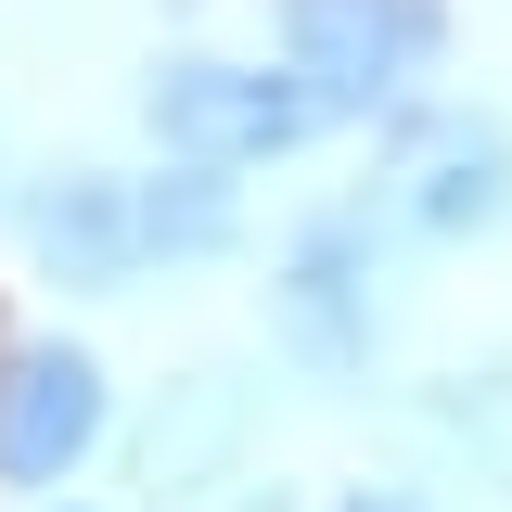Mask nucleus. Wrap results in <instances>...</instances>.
I'll list each match as a JSON object with an SVG mask.
<instances>
[{"label": "nucleus", "mask_w": 512, "mask_h": 512, "mask_svg": "<svg viewBox=\"0 0 512 512\" xmlns=\"http://www.w3.org/2000/svg\"><path fill=\"white\" fill-rule=\"evenodd\" d=\"M141 116H154V141L167 154H205V167H269V154H295L320 128V90L282 64H218V52H180L154 64V90H141Z\"/></svg>", "instance_id": "obj_1"}, {"label": "nucleus", "mask_w": 512, "mask_h": 512, "mask_svg": "<svg viewBox=\"0 0 512 512\" xmlns=\"http://www.w3.org/2000/svg\"><path fill=\"white\" fill-rule=\"evenodd\" d=\"M436 0H282V64L320 90V116H384L436 64Z\"/></svg>", "instance_id": "obj_2"}, {"label": "nucleus", "mask_w": 512, "mask_h": 512, "mask_svg": "<svg viewBox=\"0 0 512 512\" xmlns=\"http://www.w3.org/2000/svg\"><path fill=\"white\" fill-rule=\"evenodd\" d=\"M384 218L423 231V244H474L512 218V128L500 116H423L397 141V180H384Z\"/></svg>", "instance_id": "obj_3"}, {"label": "nucleus", "mask_w": 512, "mask_h": 512, "mask_svg": "<svg viewBox=\"0 0 512 512\" xmlns=\"http://www.w3.org/2000/svg\"><path fill=\"white\" fill-rule=\"evenodd\" d=\"M116 423L90 346H13L0 359V487H64Z\"/></svg>", "instance_id": "obj_4"}, {"label": "nucleus", "mask_w": 512, "mask_h": 512, "mask_svg": "<svg viewBox=\"0 0 512 512\" xmlns=\"http://www.w3.org/2000/svg\"><path fill=\"white\" fill-rule=\"evenodd\" d=\"M282 320L320 372H359L372 359V218H320L295 269H282Z\"/></svg>", "instance_id": "obj_5"}, {"label": "nucleus", "mask_w": 512, "mask_h": 512, "mask_svg": "<svg viewBox=\"0 0 512 512\" xmlns=\"http://www.w3.org/2000/svg\"><path fill=\"white\" fill-rule=\"evenodd\" d=\"M244 423H256L244 372H180L154 397V423H141V487H154V500H205V487L231 474Z\"/></svg>", "instance_id": "obj_6"}, {"label": "nucleus", "mask_w": 512, "mask_h": 512, "mask_svg": "<svg viewBox=\"0 0 512 512\" xmlns=\"http://www.w3.org/2000/svg\"><path fill=\"white\" fill-rule=\"evenodd\" d=\"M26 244H39V269L116 295L128 269H141V205H128V180L77 167V180H39V192H26Z\"/></svg>", "instance_id": "obj_7"}, {"label": "nucleus", "mask_w": 512, "mask_h": 512, "mask_svg": "<svg viewBox=\"0 0 512 512\" xmlns=\"http://www.w3.org/2000/svg\"><path fill=\"white\" fill-rule=\"evenodd\" d=\"M128 205H141V256H218V244H244V205H231V180H218L205 154H167L154 180H128Z\"/></svg>", "instance_id": "obj_8"}, {"label": "nucleus", "mask_w": 512, "mask_h": 512, "mask_svg": "<svg viewBox=\"0 0 512 512\" xmlns=\"http://www.w3.org/2000/svg\"><path fill=\"white\" fill-rule=\"evenodd\" d=\"M333 512H423V500H410V487H346Z\"/></svg>", "instance_id": "obj_9"}]
</instances>
